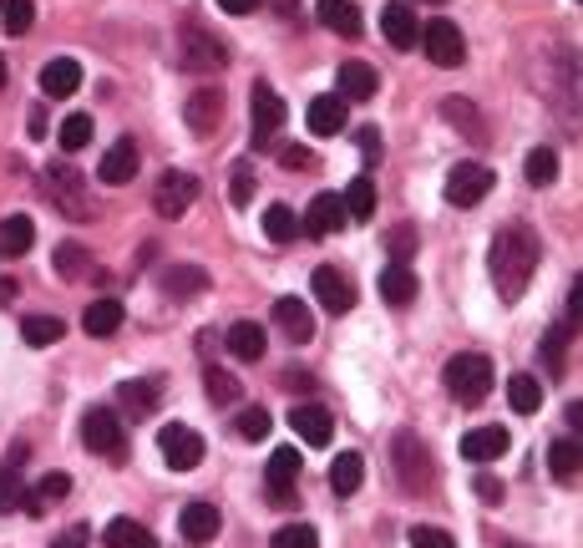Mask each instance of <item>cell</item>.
I'll list each match as a JSON object with an SVG mask.
<instances>
[{
  "label": "cell",
  "instance_id": "1",
  "mask_svg": "<svg viewBox=\"0 0 583 548\" xmlns=\"http://www.w3.org/2000/svg\"><path fill=\"white\" fill-rule=\"evenodd\" d=\"M538 260H543V239H538V229H528V224L498 229V239H492V250H488L492 290H498L502 300H518L528 285H533Z\"/></svg>",
  "mask_w": 583,
  "mask_h": 548
},
{
  "label": "cell",
  "instance_id": "2",
  "mask_svg": "<svg viewBox=\"0 0 583 548\" xmlns=\"http://www.w3.org/2000/svg\"><path fill=\"white\" fill-rule=\"evenodd\" d=\"M391 467H396L401 493H411V498H421V493L437 488V463H431L427 442H421L417 432H396L391 437Z\"/></svg>",
  "mask_w": 583,
  "mask_h": 548
},
{
  "label": "cell",
  "instance_id": "3",
  "mask_svg": "<svg viewBox=\"0 0 583 548\" xmlns=\"http://www.w3.org/2000/svg\"><path fill=\"white\" fill-rule=\"evenodd\" d=\"M41 183H47V199L57 203L67 219H76V224H86V219H96V203H92V189H86V179L76 173L67 158H51L47 173H41Z\"/></svg>",
  "mask_w": 583,
  "mask_h": 548
},
{
  "label": "cell",
  "instance_id": "4",
  "mask_svg": "<svg viewBox=\"0 0 583 548\" xmlns=\"http://www.w3.org/2000/svg\"><path fill=\"white\" fill-rule=\"evenodd\" d=\"M441 382H447V392H452L457 406H482L492 392V361L477 356V351H462V356L447 361Z\"/></svg>",
  "mask_w": 583,
  "mask_h": 548
},
{
  "label": "cell",
  "instance_id": "5",
  "mask_svg": "<svg viewBox=\"0 0 583 548\" xmlns=\"http://www.w3.org/2000/svg\"><path fill=\"white\" fill-rule=\"evenodd\" d=\"M82 442H86V453L102 457V463H127V432H122L112 406H86Z\"/></svg>",
  "mask_w": 583,
  "mask_h": 548
},
{
  "label": "cell",
  "instance_id": "6",
  "mask_svg": "<svg viewBox=\"0 0 583 548\" xmlns=\"http://www.w3.org/2000/svg\"><path fill=\"white\" fill-rule=\"evenodd\" d=\"M178 61H183V72H198V77L224 72V67H228V47L208 31V26L188 21L178 31Z\"/></svg>",
  "mask_w": 583,
  "mask_h": 548
},
{
  "label": "cell",
  "instance_id": "7",
  "mask_svg": "<svg viewBox=\"0 0 583 548\" xmlns=\"http://www.w3.org/2000/svg\"><path fill=\"white\" fill-rule=\"evenodd\" d=\"M417 47H427V61L431 67H441V72H452V67H462L467 61V41H462V26L457 21H427L421 26Z\"/></svg>",
  "mask_w": 583,
  "mask_h": 548
},
{
  "label": "cell",
  "instance_id": "8",
  "mask_svg": "<svg viewBox=\"0 0 583 548\" xmlns=\"http://www.w3.org/2000/svg\"><path fill=\"white\" fill-rule=\"evenodd\" d=\"M492 168L488 163H457L452 173H447V203L452 209H477V203L492 193Z\"/></svg>",
  "mask_w": 583,
  "mask_h": 548
},
{
  "label": "cell",
  "instance_id": "9",
  "mask_svg": "<svg viewBox=\"0 0 583 548\" xmlns=\"http://www.w3.org/2000/svg\"><path fill=\"white\" fill-rule=\"evenodd\" d=\"M310 290H315V300H320V311H330V315L356 311V280H350L340 264H320V270L310 274Z\"/></svg>",
  "mask_w": 583,
  "mask_h": 548
},
{
  "label": "cell",
  "instance_id": "10",
  "mask_svg": "<svg viewBox=\"0 0 583 548\" xmlns=\"http://www.w3.org/2000/svg\"><path fill=\"white\" fill-rule=\"evenodd\" d=\"M193 199H198V179L183 173V168H167L163 179H157V189H153V209L163 219H183L193 209Z\"/></svg>",
  "mask_w": 583,
  "mask_h": 548
},
{
  "label": "cell",
  "instance_id": "11",
  "mask_svg": "<svg viewBox=\"0 0 583 548\" xmlns=\"http://www.w3.org/2000/svg\"><path fill=\"white\" fill-rule=\"evenodd\" d=\"M157 453H163L167 467L188 473V467L203 463V437H198L193 427H183V422H167V427L157 432Z\"/></svg>",
  "mask_w": 583,
  "mask_h": 548
},
{
  "label": "cell",
  "instance_id": "12",
  "mask_svg": "<svg viewBox=\"0 0 583 548\" xmlns=\"http://www.w3.org/2000/svg\"><path fill=\"white\" fill-rule=\"evenodd\" d=\"M183 122H188L198 138H214L218 122H224V92H218V87H198V92L183 102Z\"/></svg>",
  "mask_w": 583,
  "mask_h": 548
},
{
  "label": "cell",
  "instance_id": "13",
  "mask_svg": "<svg viewBox=\"0 0 583 548\" xmlns=\"http://www.w3.org/2000/svg\"><path fill=\"white\" fill-rule=\"evenodd\" d=\"M249 102H254V143L264 148L274 132L285 128V102H279V92H274L269 82H254Z\"/></svg>",
  "mask_w": 583,
  "mask_h": 548
},
{
  "label": "cell",
  "instance_id": "14",
  "mask_svg": "<svg viewBox=\"0 0 583 548\" xmlns=\"http://www.w3.org/2000/svg\"><path fill=\"white\" fill-rule=\"evenodd\" d=\"M295 477H299V453L295 447H274L269 473H264V488H269V498L279 503V508L295 503Z\"/></svg>",
  "mask_w": 583,
  "mask_h": 548
},
{
  "label": "cell",
  "instance_id": "15",
  "mask_svg": "<svg viewBox=\"0 0 583 548\" xmlns=\"http://www.w3.org/2000/svg\"><path fill=\"white\" fill-rule=\"evenodd\" d=\"M346 203H340V193H315L310 209H305V234L310 239H325V234H340L346 229Z\"/></svg>",
  "mask_w": 583,
  "mask_h": 548
},
{
  "label": "cell",
  "instance_id": "16",
  "mask_svg": "<svg viewBox=\"0 0 583 548\" xmlns=\"http://www.w3.org/2000/svg\"><path fill=\"white\" fill-rule=\"evenodd\" d=\"M218 528H224V513H218L214 503H188V508L178 513V534L188 538V544H214Z\"/></svg>",
  "mask_w": 583,
  "mask_h": 548
},
{
  "label": "cell",
  "instance_id": "17",
  "mask_svg": "<svg viewBox=\"0 0 583 548\" xmlns=\"http://www.w3.org/2000/svg\"><path fill=\"white\" fill-rule=\"evenodd\" d=\"M315 16H320L325 31H335V37H346V41H356L360 31H366L356 0H320V6H315Z\"/></svg>",
  "mask_w": 583,
  "mask_h": 548
},
{
  "label": "cell",
  "instance_id": "18",
  "mask_svg": "<svg viewBox=\"0 0 583 548\" xmlns=\"http://www.w3.org/2000/svg\"><path fill=\"white\" fill-rule=\"evenodd\" d=\"M335 82H340V102H370L376 87H381V77H376L370 61H346V67L335 72Z\"/></svg>",
  "mask_w": 583,
  "mask_h": 548
},
{
  "label": "cell",
  "instance_id": "19",
  "mask_svg": "<svg viewBox=\"0 0 583 548\" xmlns=\"http://www.w3.org/2000/svg\"><path fill=\"white\" fill-rule=\"evenodd\" d=\"M289 427L305 437V447H325V442H330V432H335V422H330V412H325V406L299 402L295 412H289Z\"/></svg>",
  "mask_w": 583,
  "mask_h": 548
},
{
  "label": "cell",
  "instance_id": "20",
  "mask_svg": "<svg viewBox=\"0 0 583 548\" xmlns=\"http://www.w3.org/2000/svg\"><path fill=\"white\" fill-rule=\"evenodd\" d=\"M96 179L112 183V189H117V183H132V179H137V143H132V138L112 143L108 153H102V168H96Z\"/></svg>",
  "mask_w": 583,
  "mask_h": 548
},
{
  "label": "cell",
  "instance_id": "21",
  "mask_svg": "<svg viewBox=\"0 0 583 548\" xmlns=\"http://www.w3.org/2000/svg\"><path fill=\"white\" fill-rule=\"evenodd\" d=\"M274 325L295 341V346H305V341H315V315L305 311V300H295V295H285L279 305H274Z\"/></svg>",
  "mask_w": 583,
  "mask_h": 548
},
{
  "label": "cell",
  "instance_id": "22",
  "mask_svg": "<svg viewBox=\"0 0 583 548\" xmlns=\"http://www.w3.org/2000/svg\"><path fill=\"white\" fill-rule=\"evenodd\" d=\"M381 31H386V41H391L396 51H411V47H417V37H421V21L411 16V6L396 0V6H386V11H381Z\"/></svg>",
  "mask_w": 583,
  "mask_h": 548
},
{
  "label": "cell",
  "instance_id": "23",
  "mask_svg": "<svg viewBox=\"0 0 583 548\" xmlns=\"http://www.w3.org/2000/svg\"><path fill=\"white\" fill-rule=\"evenodd\" d=\"M82 87V61L76 57H51L41 67V92L47 97H72Z\"/></svg>",
  "mask_w": 583,
  "mask_h": 548
},
{
  "label": "cell",
  "instance_id": "24",
  "mask_svg": "<svg viewBox=\"0 0 583 548\" xmlns=\"http://www.w3.org/2000/svg\"><path fill=\"white\" fill-rule=\"evenodd\" d=\"M51 270H57V280H67V285H82L96 264H92V254H86L76 239H61L57 254H51Z\"/></svg>",
  "mask_w": 583,
  "mask_h": 548
},
{
  "label": "cell",
  "instance_id": "25",
  "mask_svg": "<svg viewBox=\"0 0 583 548\" xmlns=\"http://www.w3.org/2000/svg\"><path fill=\"white\" fill-rule=\"evenodd\" d=\"M157 285H163V295L188 300V295H203V290H208V274H203L198 264H167V270H157Z\"/></svg>",
  "mask_w": 583,
  "mask_h": 548
},
{
  "label": "cell",
  "instance_id": "26",
  "mask_svg": "<svg viewBox=\"0 0 583 548\" xmlns=\"http://www.w3.org/2000/svg\"><path fill=\"white\" fill-rule=\"evenodd\" d=\"M67 493H72V477H67V473H47L37 483V493H25V498H21V513H25V518H47V508H51V503H61Z\"/></svg>",
  "mask_w": 583,
  "mask_h": 548
},
{
  "label": "cell",
  "instance_id": "27",
  "mask_svg": "<svg viewBox=\"0 0 583 548\" xmlns=\"http://www.w3.org/2000/svg\"><path fill=\"white\" fill-rule=\"evenodd\" d=\"M508 442H512L508 427H477L462 437V457L467 463H492V457L508 453Z\"/></svg>",
  "mask_w": 583,
  "mask_h": 548
},
{
  "label": "cell",
  "instance_id": "28",
  "mask_svg": "<svg viewBox=\"0 0 583 548\" xmlns=\"http://www.w3.org/2000/svg\"><path fill=\"white\" fill-rule=\"evenodd\" d=\"M579 467H583V457H579V437L548 442V473L559 477L563 488H573V483H579Z\"/></svg>",
  "mask_w": 583,
  "mask_h": 548
},
{
  "label": "cell",
  "instance_id": "29",
  "mask_svg": "<svg viewBox=\"0 0 583 548\" xmlns=\"http://www.w3.org/2000/svg\"><path fill=\"white\" fill-rule=\"evenodd\" d=\"M305 118H310L315 138H335V132L346 128V102H340L335 92H325V97H315V102H310V112H305Z\"/></svg>",
  "mask_w": 583,
  "mask_h": 548
},
{
  "label": "cell",
  "instance_id": "30",
  "mask_svg": "<svg viewBox=\"0 0 583 548\" xmlns=\"http://www.w3.org/2000/svg\"><path fill=\"white\" fill-rule=\"evenodd\" d=\"M381 300L386 305H411L417 300V270L411 264H386L381 270Z\"/></svg>",
  "mask_w": 583,
  "mask_h": 548
},
{
  "label": "cell",
  "instance_id": "31",
  "mask_svg": "<svg viewBox=\"0 0 583 548\" xmlns=\"http://www.w3.org/2000/svg\"><path fill=\"white\" fill-rule=\"evenodd\" d=\"M102 544L108 548H157V534L143 528L137 518H112V524L102 528Z\"/></svg>",
  "mask_w": 583,
  "mask_h": 548
},
{
  "label": "cell",
  "instance_id": "32",
  "mask_svg": "<svg viewBox=\"0 0 583 548\" xmlns=\"http://www.w3.org/2000/svg\"><path fill=\"white\" fill-rule=\"evenodd\" d=\"M360 483H366V457L360 453H340L330 463V493L335 498H350V493H360Z\"/></svg>",
  "mask_w": 583,
  "mask_h": 548
},
{
  "label": "cell",
  "instance_id": "33",
  "mask_svg": "<svg viewBox=\"0 0 583 548\" xmlns=\"http://www.w3.org/2000/svg\"><path fill=\"white\" fill-rule=\"evenodd\" d=\"M31 244H37V224H31V219H25V214H6V219H0V254L21 260Z\"/></svg>",
  "mask_w": 583,
  "mask_h": 548
},
{
  "label": "cell",
  "instance_id": "34",
  "mask_svg": "<svg viewBox=\"0 0 583 548\" xmlns=\"http://www.w3.org/2000/svg\"><path fill=\"white\" fill-rule=\"evenodd\" d=\"M117 325H122V300H92L86 305V315H82V331L92 335V341H102V335H117Z\"/></svg>",
  "mask_w": 583,
  "mask_h": 548
},
{
  "label": "cell",
  "instance_id": "35",
  "mask_svg": "<svg viewBox=\"0 0 583 548\" xmlns=\"http://www.w3.org/2000/svg\"><path fill=\"white\" fill-rule=\"evenodd\" d=\"M117 402H122V412H132V417H153L163 392H157V382H122Z\"/></svg>",
  "mask_w": 583,
  "mask_h": 548
},
{
  "label": "cell",
  "instance_id": "36",
  "mask_svg": "<svg viewBox=\"0 0 583 548\" xmlns=\"http://www.w3.org/2000/svg\"><path fill=\"white\" fill-rule=\"evenodd\" d=\"M441 118L452 122L457 132H472V143H488V128H482V118H477V108L467 97H447V102H441Z\"/></svg>",
  "mask_w": 583,
  "mask_h": 548
},
{
  "label": "cell",
  "instance_id": "37",
  "mask_svg": "<svg viewBox=\"0 0 583 548\" xmlns=\"http://www.w3.org/2000/svg\"><path fill=\"white\" fill-rule=\"evenodd\" d=\"M569 335H573V325L559 321L553 331L543 335V341H538V361H543L548 376H563V351H569Z\"/></svg>",
  "mask_w": 583,
  "mask_h": 548
},
{
  "label": "cell",
  "instance_id": "38",
  "mask_svg": "<svg viewBox=\"0 0 583 548\" xmlns=\"http://www.w3.org/2000/svg\"><path fill=\"white\" fill-rule=\"evenodd\" d=\"M228 351H234L238 361H259L264 356V325L234 321V325H228Z\"/></svg>",
  "mask_w": 583,
  "mask_h": 548
},
{
  "label": "cell",
  "instance_id": "39",
  "mask_svg": "<svg viewBox=\"0 0 583 548\" xmlns=\"http://www.w3.org/2000/svg\"><path fill=\"white\" fill-rule=\"evenodd\" d=\"M340 203H346V214L356 219V224H366L370 214H376V183L360 173V179H350L346 183V193H340Z\"/></svg>",
  "mask_w": 583,
  "mask_h": 548
},
{
  "label": "cell",
  "instance_id": "40",
  "mask_svg": "<svg viewBox=\"0 0 583 548\" xmlns=\"http://www.w3.org/2000/svg\"><path fill=\"white\" fill-rule=\"evenodd\" d=\"M25 457V447H16L11 453V463L0 467V513H21V498H25V483H21V463Z\"/></svg>",
  "mask_w": 583,
  "mask_h": 548
},
{
  "label": "cell",
  "instance_id": "41",
  "mask_svg": "<svg viewBox=\"0 0 583 548\" xmlns=\"http://www.w3.org/2000/svg\"><path fill=\"white\" fill-rule=\"evenodd\" d=\"M61 335H67V325L57 321V315H21V341L25 346H57Z\"/></svg>",
  "mask_w": 583,
  "mask_h": 548
},
{
  "label": "cell",
  "instance_id": "42",
  "mask_svg": "<svg viewBox=\"0 0 583 548\" xmlns=\"http://www.w3.org/2000/svg\"><path fill=\"white\" fill-rule=\"evenodd\" d=\"M203 392H208V402H214V406H234L238 396H244V386H238L234 371L208 366V371H203Z\"/></svg>",
  "mask_w": 583,
  "mask_h": 548
},
{
  "label": "cell",
  "instance_id": "43",
  "mask_svg": "<svg viewBox=\"0 0 583 548\" xmlns=\"http://www.w3.org/2000/svg\"><path fill=\"white\" fill-rule=\"evenodd\" d=\"M37 26V6L31 0H0V31L6 37H25Z\"/></svg>",
  "mask_w": 583,
  "mask_h": 548
},
{
  "label": "cell",
  "instance_id": "44",
  "mask_svg": "<svg viewBox=\"0 0 583 548\" xmlns=\"http://www.w3.org/2000/svg\"><path fill=\"white\" fill-rule=\"evenodd\" d=\"M295 234H299V219L289 214L285 203H269V209H264V239H269V244H289Z\"/></svg>",
  "mask_w": 583,
  "mask_h": 548
},
{
  "label": "cell",
  "instance_id": "45",
  "mask_svg": "<svg viewBox=\"0 0 583 548\" xmlns=\"http://www.w3.org/2000/svg\"><path fill=\"white\" fill-rule=\"evenodd\" d=\"M523 173H528V183H533V189H548V183L559 179V153H553V148H533V153H528V163H523Z\"/></svg>",
  "mask_w": 583,
  "mask_h": 548
},
{
  "label": "cell",
  "instance_id": "46",
  "mask_svg": "<svg viewBox=\"0 0 583 548\" xmlns=\"http://www.w3.org/2000/svg\"><path fill=\"white\" fill-rule=\"evenodd\" d=\"M508 402H512V412L533 417L538 406H543V386H538L533 376H512V382H508Z\"/></svg>",
  "mask_w": 583,
  "mask_h": 548
},
{
  "label": "cell",
  "instance_id": "47",
  "mask_svg": "<svg viewBox=\"0 0 583 548\" xmlns=\"http://www.w3.org/2000/svg\"><path fill=\"white\" fill-rule=\"evenodd\" d=\"M57 143H61V153H76V148H86V143H92V118H86V112H72V118L61 122Z\"/></svg>",
  "mask_w": 583,
  "mask_h": 548
},
{
  "label": "cell",
  "instance_id": "48",
  "mask_svg": "<svg viewBox=\"0 0 583 548\" xmlns=\"http://www.w3.org/2000/svg\"><path fill=\"white\" fill-rule=\"evenodd\" d=\"M269 548H320V534L310 524H285V528H274Z\"/></svg>",
  "mask_w": 583,
  "mask_h": 548
},
{
  "label": "cell",
  "instance_id": "49",
  "mask_svg": "<svg viewBox=\"0 0 583 548\" xmlns=\"http://www.w3.org/2000/svg\"><path fill=\"white\" fill-rule=\"evenodd\" d=\"M234 432H238V442H264V432H269V412L264 406H244L234 417Z\"/></svg>",
  "mask_w": 583,
  "mask_h": 548
},
{
  "label": "cell",
  "instance_id": "50",
  "mask_svg": "<svg viewBox=\"0 0 583 548\" xmlns=\"http://www.w3.org/2000/svg\"><path fill=\"white\" fill-rule=\"evenodd\" d=\"M228 199L244 209V203H254V168L249 163H238L234 168V179H228Z\"/></svg>",
  "mask_w": 583,
  "mask_h": 548
},
{
  "label": "cell",
  "instance_id": "51",
  "mask_svg": "<svg viewBox=\"0 0 583 548\" xmlns=\"http://www.w3.org/2000/svg\"><path fill=\"white\" fill-rule=\"evenodd\" d=\"M386 244H391L396 264H406V260H411V250H417V229H411V224H396L391 234H386Z\"/></svg>",
  "mask_w": 583,
  "mask_h": 548
},
{
  "label": "cell",
  "instance_id": "52",
  "mask_svg": "<svg viewBox=\"0 0 583 548\" xmlns=\"http://www.w3.org/2000/svg\"><path fill=\"white\" fill-rule=\"evenodd\" d=\"M411 548H457V538H452V534H441V528L417 524V528H411Z\"/></svg>",
  "mask_w": 583,
  "mask_h": 548
},
{
  "label": "cell",
  "instance_id": "53",
  "mask_svg": "<svg viewBox=\"0 0 583 548\" xmlns=\"http://www.w3.org/2000/svg\"><path fill=\"white\" fill-rule=\"evenodd\" d=\"M279 163H285L289 173H299V168L315 163V153H310V148H299V143H285V148H279Z\"/></svg>",
  "mask_w": 583,
  "mask_h": 548
},
{
  "label": "cell",
  "instance_id": "54",
  "mask_svg": "<svg viewBox=\"0 0 583 548\" xmlns=\"http://www.w3.org/2000/svg\"><path fill=\"white\" fill-rule=\"evenodd\" d=\"M86 544H92V528H86V524H72L67 534L51 538V548H86Z\"/></svg>",
  "mask_w": 583,
  "mask_h": 548
},
{
  "label": "cell",
  "instance_id": "55",
  "mask_svg": "<svg viewBox=\"0 0 583 548\" xmlns=\"http://www.w3.org/2000/svg\"><path fill=\"white\" fill-rule=\"evenodd\" d=\"M356 143H360V158H366V163H381V132L376 128H360Z\"/></svg>",
  "mask_w": 583,
  "mask_h": 548
},
{
  "label": "cell",
  "instance_id": "56",
  "mask_svg": "<svg viewBox=\"0 0 583 548\" xmlns=\"http://www.w3.org/2000/svg\"><path fill=\"white\" fill-rule=\"evenodd\" d=\"M477 498H482V503H498V498H502V483H498V477H488V473H477Z\"/></svg>",
  "mask_w": 583,
  "mask_h": 548
},
{
  "label": "cell",
  "instance_id": "57",
  "mask_svg": "<svg viewBox=\"0 0 583 548\" xmlns=\"http://www.w3.org/2000/svg\"><path fill=\"white\" fill-rule=\"evenodd\" d=\"M218 6H224L228 16H254L259 11V0H218Z\"/></svg>",
  "mask_w": 583,
  "mask_h": 548
},
{
  "label": "cell",
  "instance_id": "58",
  "mask_svg": "<svg viewBox=\"0 0 583 548\" xmlns=\"http://www.w3.org/2000/svg\"><path fill=\"white\" fill-rule=\"evenodd\" d=\"M6 77H11V72H6V57H0V87H6Z\"/></svg>",
  "mask_w": 583,
  "mask_h": 548
},
{
  "label": "cell",
  "instance_id": "59",
  "mask_svg": "<svg viewBox=\"0 0 583 548\" xmlns=\"http://www.w3.org/2000/svg\"><path fill=\"white\" fill-rule=\"evenodd\" d=\"M502 548H528V544H502Z\"/></svg>",
  "mask_w": 583,
  "mask_h": 548
},
{
  "label": "cell",
  "instance_id": "60",
  "mask_svg": "<svg viewBox=\"0 0 583 548\" xmlns=\"http://www.w3.org/2000/svg\"><path fill=\"white\" fill-rule=\"evenodd\" d=\"M431 6H441V0H431Z\"/></svg>",
  "mask_w": 583,
  "mask_h": 548
}]
</instances>
